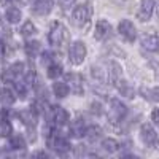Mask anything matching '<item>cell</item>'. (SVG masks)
<instances>
[{"label":"cell","instance_id":"4dcf8cb0","mask_svg":"<svg viewBox=\"0 0 159 159\" xmlns=\"http://www.w3.org/2000/svg\"><path fill=\"white\" fill-rule=\"evenodd\" d=\"M15 88L18 91V96L21 99H25L27 97V88H25V84H21V83H15Z\"/></svg>","mask_w":159,"mask_h":159},{"label":"cell","instance_id":"6da1fadb","mask_svg":"<svg viewBox=\"0 0 159 159\" xmlns=\"http://www.w3.org/2000/svg\"><path fill=\"white\" fill-rule=\"evenodd\" d=\"M69 38V32L65 29V25L61 22H54L51 25V30L48 34V40L52 46H62Z\"/></svg>","mask_w":159,"mask_h":159},{"label":"cell","instance_id":"30bf717a","mask_svg":"<svg viewBox=\"0 0 159 159\" xmlns=\"http://www.w3.org/2000/svg\"><path fill=\"white\" fill-rule=\"evenodd\" d=\"M49 116H51V121L54 124H57V126H64L65 123L69 121V113L65 111L62 107H57V105L51 107Z\"/></svg>","mask_w":159,"mask_h":159},{"label":"cell","instance_id":"277c9868","mask_svg":"<svg viewBox=\"0 0 159 159\" xmlns=\"http://www.w3.org/2000/svg\"><path fill=\"white\" fill-rule=\"evenodd\" d=\"M86 57V46L83 42H73L69 48V59L73 65H80Z\"/></svg>","mask_w":159,"mask_h":159},{"label":"cell","instance_id":"8fae6325","mask_svg":"<svg viewBox=\"0 0 159 159\" xmlns=\"http://www.w3.org/2000/svg\"><path fill=\"white\" fill-rule=\"evenodd\" d=\"M142 48L150 52H159V37L157 35H143L142 37Z\"/></svg>","mask_w":159,"mask_h":159},{"label":"cell","instance_id":"cb8c5ba5","mask_svg":"<svg viewBox=\"0 0 159 159\" xmlns=\"http://www.w3.org/2000/svg\"><path fill=\"white\" fill-rule=\"evenodd\" d=\"M102 148L107 151V153H115V151H118V148H119V143H118V140H115V139H103Z\"/></svg>","mask_w":159,"mask_h":159},{"label":"cell","instance_id":"74e56055","mask_svg":"<svg viewBox=\"0 0 159 159\" xmlns=\"http://www.w3.org/2000/svg\"><path fill=\"white\" fill-rule=\"evenodd\" d=\"M157 18H159V7H157Z\"/></svg>","mask_w":159,"mask_h":159},{"label":"cell","instance_id":"52a82bcc","mask_svg":"<svg viewBox=\"0 0 159 159\" xmlns=\"http://www.w3.org/2000/svg\"><path fill=\"white\" fill-rule=\"evenodd\" d=\"M154 7H156V2H154V0H142V2H140V7H139V11H137V18H139L142 22L150 21L151 16H153Z\"/></svg>","mask_w":159,"mask_h":159},{"label":"cell","instance_id":"5b68a950","mask_svg":"<svg viewBox=\"0 0 159 159\" xmlns=\"http://www.w3.org/2000/svg\"><path fill=\"white\" fill-rule=\"evenodd\" d=\"M118 32H119V35H121L126 42H129V43L135 42V38H137V29H135V25L132 24L129 19L119 21V24H118Z\"/></svg>","mask_w":159,"mask_h":159},{"label":"cell","instance_id":"83f0119b","mask_svg":"<svg viewBox=\"0 0 159 159\" xmlns=\"http://www.w3.org/2000/svg\"><path fill=\"white\" fill-rule=\"evenodd\" d=\"M11 134V124L8 119H0V137H10Z\"/></svg>","mask_w":159,"mask_h":159},{"label":"cell","instance_id":"d6a6232c","mask_svg":"<svg viewBox=\"0 0 159 159\" xmlns=\"http://www.w3.org/2000/svg\"><path fill=\"white\" fill-rule=\"evenodd\" d=\"M150 65H151V69H153V72H154V76L159 80V62H157V61H151Z\"/></svg>","mask_w":159,"mask_h":159},{"label":"cell","instance_id":"7a4b0ae2","mask_svg":"<svg viewBox=\"0 0 159 159\" xmlns=\"http://www.w3.org/2000/svg\"><path fill=\"white\" fill-rule=\"evenodd\" d=\"M127 115V107L118 99L110 100V110H108V119L110 123H119L123 121Z\"/></svg>","mask_w":159,"mask_h":159},{"label":"cell","instance_id":"3957f363","mask_svg":"<svg viewBox=\"0 0 159 159\" xmlns=\"http://www.w3.org/2000/svg\"><path fill=\"white\" fill-rule=\"evenodd\" d=\"M92 16V8L89 3H83V5H78L73 13H72V19L76 25H80V27H83V25H86L89 22Z\"/></svg>","mask_w":159,"mask_h":159},{"label":"cell","instance_id":"e575fe53","mask_svg":"<svg viewBox=\"0 0 159 159\" xmlns=\"http://www.w3.org/2000/svg\"><path fill=\"white\" fill-rule=\"evenodd\" d=\"M43 64L46 65H49V64H52V54H51V52H45V54H43Z\"/></svg>","mask_w":159,"mask_h":159},{"label":"cell","instance_id":"836d02e7","mask_svg":"<svg viewBox=\"0 0 159 159\" xmlns=\"http://www.w3.org/2000/svg\"><path fill=\"white\" fill-rule=\"evenodd\" d=\"M57 2H59V5L62 8H70V7H73L75 0H57Z\"/></svg>","mask_w":159,"mask_h":159},{"label":"cell","instance_id":"f546056e","mask_svg":"<svg viewBox=\"0 0 159 159\" xmlns=\"http://www.w3.org/2000/svg\"><path fill=\"white\" fill-rule=\"evenodd\" d=\"M91 113L96 115V116H100V115L103 113L102 103H100V102H92V103H91Z\"/></svg>","mask_w":159,"mask_h":159},{"label":"cell","instance_id":"2e32d148","mask_svg":"<svg viewBox=\"0 0 159 159\" xmlns=\"http://www.w3.org/2000/svg\"><path fill=\"white\" fill-rule=\"evenodd\" d=\"M19 118H21V121L27 126V127H34V126L37 124V113H35L32 108L22 110V111L19 113Z\"/></svg>","mask_w":159,"mask_h":159},{"label":"cell","instance_id":"e0dca14e","mask_svg":"<svg viewBox=\"0 0 159 159\" xmlns=\"http://www.w3.org/2000/svg\"><path fill=\"white\" fill-rule=\"evenodd\" d=\"M140 94L148 102H159V88H140Z\"/></svg>","mask_w":159,"mask_h":159},{"label":"cell","instance_id":"ffe728a7","mask_svg":"<svg viewBox=\"0 0 159 159\" xmlns=\"http://www.w3.org/2000/svg\"><path fill=\"white\" fill-rule=\"evenodd\" d=\"M52 92H54V96L59 97V99H64V97H67L69 96V92H70V88L67 83H62V81H57L52 84Z\"/></svg>","mask_w":159,"mask_h":159},{"label":"cell","instance_id":"8992f818","mask_svg":"<svg viewBox=\"0 0 159 159\" xmlns=\"http://www.w3.org/2000/svg\"><path fill=\"white\" fill-rule=\"evenodd\" d=\"M140 139L142 142L147 145L150 148H156L159 145V139H157V134L156 130L150 126V124H143L142 129H140Z\"/></svg>","mask_w":159,"mask_h":159},{"label":"cell","instance_id":"4316f807","mask_svg":"<svg viewBox=\"0 0 159 159\" xmlns=\"http://www.w3.org/2000/svg\"><path fill=\"white\" fill-rule=\"evenodd\" d=\"M35 32H37V29H35V25H34L30 21L24 22V25H22L21 30H19V34H21L22 37H30V35H34Z\"/></svg>","mask_w":159,"mask_h":159},{"label":"cell","instance_id":"8d00e7d4","mask_svg":"<svg viewBox=\"0 0 159 159\" xmlns=\"http://www.w3.org/2000/svg\"><path fill=\"white\" fill-rule=\"evenodd\" d=\"M3 2H18V0H3Z\"/></svg>","mask_w":159,"mask_h":159},{"label":"cell","instance_id":"1f68e13d","mask_svg":"<svg viewBox=\"0 0 159 159\" xmlns=\"http://www.w3.org/2000/svg\"><path fill=\"white\" fill-rule=\"evenodd\" d=\"M151 121H153L156 126H159V108H154V110L151 111Z\"/></svg>","mask_w":159,"mask_h":159},{"label":"cell","instance_id":"484cf974","mask_svg":"<svg viewBox=\"0 0 159 159\" xmlns=\"http://www.w3.org/2000/svg\"><path fill=\"white\" fill-rule=\"evenodd\" d=\"M10 147L15 150H22L25 147V140L22 139V135H11L10 137Z\"/></svg>","mask_w":159,"mask_h":159},{"label":"cell","instance_id":"d590c367","mask_svg":"<svg viewBox=\"0 0 159 159\" xmlns=\"http://www.w3.org/2000/svg\"><path fill=\"white\" fill-rule=\"evenodd\" d=\"M3 56H5V43L0 40V61L3 59Z\"/></svg>","mask_w":159,"mask_h":159},{"label":"cell","instance_id":"d4e9b609","mask_svg":"<svg viewBox=\"0 0 159 159\" xmlns=\"http://www.w3.org/2000/svg\"><path fill=\"white\" fill-rule=\"evenodd\" d=\"M86 137L91 140V142H96L102 137V129L99 126H91L86 129Z\"/></svg>","mask_w":159,"mask_h":159},{"label":"cell","instance_id":"9c48e42d","mask_svg":"<svg viewBox=\"0 0 159 159\" xmlns=\"http://www.w3.org/2000/svg\"><path fill=\"white\" fill-rule=\"evenodd\" d=\"M52 7H54L52 0H35L32 7V13L38 16H46L52 11Z\"/></svg>","mask_w":159,"mask_h":159},{"label":"cell","instance_id":"9a60e30c","mask_svg":"<svg viewBox=\"0 0 159 159\" xmlns=\"http://www.w3.org/2000/svg\"><path fill=\"white\" fill-rule=\"evenodd\" d=\"M115 86L118 88V91H119V94L121 96H124V97H127V99H132L134 97V94H135V91H134V88H132L126 80H121L119 78L118 81L115 83Z\"/></svg>","mask_w":159,"mask_h":159},{"label":"cell","instance_id":"7402d4cb","mask_svg":"<svg viewBox=\"0 0 159 159\" xmlns=\"http://www.w3.org/2000/svg\"><path fill=\"white\" fill-rule=\"evenodd\" d=\"M21 18H22V13H21L19 8H16V7H10V8L7 10V21H8V22H11V24H18V22L21 21Z\"/></svg>","mask_w":159,"mask_h":159},{"label":"cell","instance_id":"f1b7e54d","mask_svg":"<svg viewBox=\"0 0 159 159\" xmlns=\"http://www.w3.org/2000/svg\"><path fill=\"white\" fill-rule=\"evenodd\" d=\"M15 72H13V69L10 67V69H3V72H2V80L5 83H10V81H15Z\"/></svg>","mask_w":159,"mask_h":159},{"label":"cell","instance_id":"5bb4252c","mask_svg":"<svg viewBox=\"0 0 159 159\" xmlns=\"http://www.w3.org/2000/svg\"><path fill=\"white\" fill-rule=\"evenodd\" d=\"M65 78H67V83L72 84L75 94H83L84 88H83V78H81V75H78V73H67Z\"/></svg>","mask_w":159,"mask_h":159},{"label":"cell","instance_id":"ba28073f","mask_svg":"<svg viewBox=\"0 0 159 159\" xmlns=\"http://www.w3.org/2000/svg\"><path fill=\"white\" fill-rule=\"evenodd\" d=\"M48 143H49V147L54 151H57L59 154H64V153H67L70 150V142L64 135H52L48 140Z\"/></svg>","mask_w":159,"mask_h":159},{"label":"cell","instance_id":"f35d334b","mask_svg":"<svg viewBox=\"0 0 159 159\" xmlns=\"http://www.w3.org/2000/svg\"><path fill=\"white\" fill-rule=\"evenodd\" d=\"M30 2H35V0H30Z\"/></svg>","mask_w":159,"mask_h":159},{"label":"cell","instance_id":"44dd1931","mask_svg":"<svg viewBox=\"0 0 159 159\" xmlns=\"http://www.w3.org/2000/svg\"><path fill=\"white\" fill-rule=\"evenodd\" d=\"M40 49H42V45H40V42H37V40H30V42H27L24 45V51L29 57H35L40 52Z\"/></svg>","mask_w":159,"mask_h":159},{"label":"cell","instance_id":"d6986e66","mask_svg":"<svg viewBox=\"0 0 159 159\" xmlns=\"http://www.w3.org/2000/svg\"><path fill=\"white\" fill-rule=\"evenodd\" d=\"M16 100L15 92L8 88H0V103L2 105H13Z\"/></svg>","mask_w":159,"mask_h":159},{"label":"cell","instance_id":"603a6c76","mask_svg":"<svg viewBox=\"0 0 159 159\" xmlns=\"http://www.w3.org/2000/svg\"><path fill=\"white\" fill-rule=\"evenodd\" d=\"M46 75L51 80H56L57 76L62 75V65L61 64H49L48 65V70H46Z\"/></svg>","mask_w":159,"mask_h":159},{"label":"cell","instance_id":"7c38bea8","mask_svg":"<svg viewBox=\"0 0 159 159\" xmlns=\"http://www.w3.org/2000/svg\"><path fill=\"white\" fill-rule=\"evenodd\" d=\"M111 35V24L105 19H100L97 24H96V34L94 37L97 40H105Z\"/></svg>","mask_w":159,"mask_h":159},{"label":"cell","instance_id":"4fadbf2b","mask_svg":"<svg viewBox=\"0 0 159 159\" xmlns=\"http://www.w3.org/2000/svg\"><path fill=\"white\" fill-rule=\"evenodd\" d=\"M91 73H92V76H94L97 81H100V83L108 81V69H107V64H100V65L96 64V65H92Z\"/></svg>","mask_w":159,"mask_h":159},{"label":"cell","instance_id":"ac0fdd59","mask_svg":"<svg viewBox=\"0 0 159 159\" xmlns=\"http://www.w3.org/2000/svg\"><path fill=\"white\" fill-rule=\"evenodd\" d=\"M70 132H72V135L76 137V139H81L83 135H86V126L83 123V119H75L72 127H70Z\"/></svg>","mask_w":159,"mask_h":159}]
</instances>
